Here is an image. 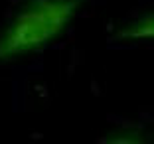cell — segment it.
Returning a JSON list of instances; mask_svg holds the SVG:
<instances>
[{"label":"cell","instance_id":"cell-1","mask_svg":"<svg viewBox=\"0 0 154 144\" xmlns=\"http://www.w3.org/2000/svg\"><path fill=\"white\" fill-rule=\"evenodd\" d=\"M83 0H26L0 30V63L38 54L65 34Z\"/></svg>","mask_w":154,"mask_h":144},{"label":"cell","instance_id":"cell-3","mask_svg":"<svg viewBox=\"0 0 154 144\" xmlns=\"http://www.w3.org/2000/svg\"><path fill=\"white\" fill-rule=\"evenodd\" d=\"M103 140L107 142H127V144H140V142H148L150 136L144 132V128L138 124H122L117 126L115 132L107 134Z\"/></svg>","mask_w":154,"mask_h":144},{"label":"cell","instance_id":"cell-2","mask_svg":"<svg viewBox=\"0 0 154 144\" xmlns=\"http://www.w3.org/2000/svg\"><path fill=\"white\" fill-rule=\"evenodd\" d=\"M113 41L128 44V41H154V12L140 14L128 22L121 24L111 34Z\"/></svg>","mask_w":154,"mask_h":144}]
</instances>
